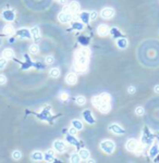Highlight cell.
I'll list each match as a JSON object with an SVG mask.
<instances>
[{
	"mask_svg": "<svg viewBox=\"0 0 159 163\" xmlns=\"http://www.w3.org/2000/svg\"><path fill=\"white\" fill-rule=\"evenodd\" d=\"M114 148H116V145L111 139H105L100 142V149L103 150L105 153L111 154L114 151Z\"/></svg>",
	"mask_w": 159,
	"mask_h": 163,
	"instance_id": "6da1fadb",
	"label": "cell"
},
{
	"mask_svg": "<svg viewBox=\"0 0 159 163\" xmlns=\"http://www.w3.org/2000/svg\"><path fill=\"white\" fill-rule=\"evenodd\" d=\"M72 18H73L72 13L67 12V11H62V12H60L59 15H58V20H59V22L62 23V24H65V23L71 22V21H72Z\"/></svg>",
	"mask_w": 159,
	"mask_h": 163,
	"instance_id": "7a4b0ae2",
	"label": "cell"
},
{
	"mask_svg": "<svg viewBox=\"0 0 159 163\" xmlns=\"http://www.w3.org/2000/svg\"><path fill=\"white\" fill-rule=\"evenodd\" d=\"M114 15V10L112 8H105V9H103L100 11V16L103 18H106V20L111 18Z\"/></svg>",
	"mask_w": 159,
	"mask_h": 163,
	"instance_id": "3957f363",
	"label": "cell"
},
{
	"mask_svg": "<svg viewBox=\"0 0 159 163\" xmlns=\"http://www.w3.org/2000/svg\"><path fill=\"white\" fill-rule=\"evenodd\" d=\"M109 131H112L114 134H117V135H123L125 131L123 129L122 127L120 126L119 124H116V123H112L111 125L109 126Z\"/></svg>",
	"mask_w": 159,
	"mask_h": 163,
	"instance_id": "277c9868",
	"label": "cell"
},
{
	"mask_svg": "<svg viewBox=\"0 0 159 163\" xmlns=\"http://www.w3.org/2000/svg\"><path fill=\"white\" fill-rule=\"evenodd\" d=\"M2 18L5 21H8V22H11L15 18V13H14L13 10H5L2 12Z\"/></svg>",
	"mask_w": 159,
	"mask_h": 163,
	"instance_id": "5b68a950",
	"label": "cell"
},
{
	"mask_svg": "<svg viewBox=\"0 0 159 163\" xmlns=\"http://www.w3.org/2000/svg\"><path fill=\"white\" fill-rule=\"evenodd\" d=\"M137 145H138V142H137L136 139H129L127 142V145H125V148H127V151H130V152H133V151H135L137 148Z\"/></svg>",
	"mask_w": 159,
	"mask_h": 163,
	"instance_id": "8992f818",
	"label": "cell"
},
{
	"mask_svg": "<svg viewBox=\"0 0 159 163\" xmlns=\"http://www.w3.org/2000/svg\"><path fill=\"white\" fill-rule=\"evenodd\" d=\"M110 29L109 27H108V25H106V24H101V25H99V26L97 27V34L99 35V36H107L108 34H109Z\"/></svg>",
	"mask_w": 159,
	"mask_h": 163,
	"instance_id": "52a82bcc",
	"label": "cell"
},
{
	"mask_svg": "<svg viewBox=\"0 0 159 163\" xmlns=\"http://www.w3.org/2000/svg\"><path fill=\"white\" fill-rule=\"evenodd\" d=\"M54 149L57 152L62 153V152H64V150H65V144L62 140H56L54 142Z\"/></svg>",
	"mask_w": 159,
	"mask_h": 163,
	"instance_id": "ba28073f",
	"label": "cell"
},
{
	"mask_svg": "<svg viewBox=\"0 0 159 163\" xmlns=\"http://www.w3.org/2000/svg\"><path fill=\"white\" fill-rule=\"evenodd\" d=\"M77 82V76L75 73H69L67 77H65V83L68 84V85H74V84H76Z\"/></svg>",
	"mask_w": 159,
	"mask_h": 163,
	"instance_id": "9c48e42d",
	"label": "cell"
},
{
	"mask_svg": "<svg viewBox=\"0 0 159 163\" xmlns=\"http://www.w3.org/2000/svg\"><path fill=\"white\" fill-rule=\"evenodd\" d=\"M83 118L84 120L86 121L88 124H94L95 123V118H93V114L89 110H85L84 112H83Z\"/></svg>",
	"mask_w": 159,
	"mask_h": 163,
	"instance_id": "30bf717a",
	"label": "cell"
},
{
	"mask_svg": "<svg viewBox=\"0 0 159 163\" xmlns=\"http://www.w3.org/2000/svg\"><path fill=\"white\" fill-rule=\"evenodd\" d=\"M67 8H68L69 12L73 14V13H76L77 11L80 10V5H78L77 1H72V2H70V5Z\"/></svg>",
	"mask_w": 159,
	"mask_h": 163,
	"instance_id": "8fae6325",
	"label": "cell"
},
{
	"mask_svg": "<svg viewBox=\"0 0 159 163\" xmlns=\"http://www.w3.org/2000/svg\"><path fill=\"white\" fill-rule=\"evenodd\" d=\"M17 34H18L20 37H22V38H31V37H32V34H31V32H30V31H28V29H25V28H22V29L18 31V32H17Z\"/></svg>",
	"mask_w": 159,
	"mask_h": 163,
	"instance_id": "7c38bea8",
	"label": "cell"
},
{
	"mask_svg": "<svg viewBox=\"0 0 159 163\" xmlns=\"http://www.w3.org/2000/svg\"><path fill=\"white\" fill-rule=\"evenodd\" d=\"M31 159H32L33 161H41L44 159V154L41 153V151H34L31 154Z\"/></svg>",
	"mask_w": 159,
	"mask_h": 163,
	"instance_id": "4fadbf2b",
	"label": "cell"
},
{
	"mask_svg": "<svg viewBox=\"0 0 159 163\" xmlns=\"http://www.w3.org/2000/svg\"><path fill=\"white\" fill-rule=\"evenodd\" d=\"M117 47L120 49H125L127 47V40L125 38H118L117 39Z\"/></svg>",
	"mask_w": 159,
	"mask_h": 163,
	"instance_id": "5bb4252c",
	"label": "cell"
},
{
	"mask_svg": "<svg viewBox=\"0 0 159 163\" xmlns=\"http://www.w3.org/2000/svg\"><path fill=\"white\" fill-rule=\"evenodd\" d=\"M98 109H99V111L101 112V113H108V112L110 111V103L101 102V104L98 107Z\"/></svg>",
	"mask_w": 159,
	"mask_h": 163,
	"instance_id": "9a60e30c",
	"label": "cell"
},
{
	"mask_svg": "<svg viewBox=\"0 0 159 163\" xmlns=\"http://www.w3.org/2000/svg\"><path fill=\"white\" fill-rule=\"evenodd\" d=\"M44 159H45L47 162H51V161H54V159H55L54 150H48V151L44 154Z\"/></svg>",
	"mask_w": 159,
	"mask_h": 163,
	"instance_id": "2e32d148",
	"label": "cell"
},
{
	"mask_svg": "<svg viewBox=\"0 0 159 163\" xmlns=\"http://www.w3.org/2000/svg\"><path fill=\"white\" fill-rule=\"evenodd\" d=\"M78 154H80V157H81L82 160H87V159H89V155H91L89 151L87 149H85V148H83V149L80 150V151H78Z\"/></svg>",
	"mask_w": 159,
	"mask_h": 163,
	"instance_id": "e0dca14e",
	"label": "cell"
},
{
	"mask_svg": "<svg viewBox=\"0 0 159 163\" xmlns=\"http://www.w3.org/2000/svg\"><path fill=\"white\" fill-rule=\"evenodd\" d=\"M3 33H5L6 35H8V36H11V35H13L15 31H14V28L12 25H6L3 27Z\"/></svg>",
	"mask_w": 159,
	"mask_h": 163,
	"instance_id": "ac0fdd59",
	"label": "cell"
},
{
	"mask_svg": "<svg viewBox=\"0 0 159 163\" xmlns=\"http://www.w3.org/2000/svg\"><path fill=\"white\" fill-rule=\"evenodd\" d=\"M2 54H3V57H5V59H12L14 57V51L12 49H5L3 50V52H2Z\"/></svg>",
	"mask_w": 159,
	"mask_h": 163,
	"instance_id": "d6986e66",
	"label": "cell"
},
{
	"mask_svg": "<svg viewBox=\"0 0 159 163\" xmlns=\"http://www.w3.org/2000/svg\"><path fill=\"white\" fill-rule=\"evenodd\" d=\"M71 26H72V28L76 29V31H82L83 28H84V25H83V23L76 22V21H74V22L71 23Z\"/></svg>",
	"mask_w": 159,
	"mask_h": 163,
	"instance_id": "ffe728a7",
	"label": "cell"
},
{
	"mask_svg": "<svg viewBox=\"0 0 159 163\" xmlns=\"http://www.w3.org/2000/svg\"><path fill=\"white\" fill-rule=\"evenodd\" d=\"M31 34H32V36L35 39H39V37H41V33H39V29H38L37 26L33 27L32 29H31Z\"/></svg>",
	"mask_w": 159,
	"mask_h": 163,
	"instance_id": "44dd1931",
	"label": "cell"
},
{
	"mask_svg": "<svg viewBox=\"0 0 159 163\" xmlns=\"http://www.w3.org/2000/svg\"><path fill=\"white\" fill-rule=\"evenodd\" d=\"M49 75L51 77H54V78H57V77L60 76V70L58 68H54L50 70L49 72Z\"/></svg>",
	"mask_w": 159,
	"mask_h": 163,
	"instance_id": "7402d4cb",
	"label": "cell"
},
{
	"mask_svg": "<svg viewBox=\"0 0 159 163\" xmlns=\"http://www.w3.org/2000/svg\"><path fill=\"white\" fill-rule=\"evenodd\" d=\"M92 103L94 107L96 108H98L100 104H101V99H100V96H95V97H93V99H92Z\"/></svg>",
	"mask_w": 159,
	"mask_h": 163,
	"instance_id": "603a6c76",
	"label": "cell"
},
{
	"mask_svg": "<svg viewBox=\"0 0 159 163\" xmlns=\"http://www.w3.org/2000/svg\"><path fill=\"white\" fill-rule=\"evenodd\" d=\"M72 125L73 127H75L77 131H80V129H82L83 128V124L81 121H78V120H73L72 121Z\"/></svg>",
	"mask_w": 159,
	"mask_h": 163,
	"instance_id": "cb8c5ba5",
	"label": "cell"
},
{
	"mask_svg": "<svg viewBox=\"0 0 159 163\" xmlns=\"http://www.w3.org/2000/svg\"><path fill=\"white\" fill-rule=\"evenodd\" d=\"M100 99H101V102H107V103H110V96L107 94V92H104L100 95Z\"/></svg>",
	"mask_w": 159,
	"mask_h": 163,
	"instance_id": "d4e9b609",
	"label": "cell"
},
{
	"mask_svg": "<svg viewBox=\"0 0 159 163\" xmlns=\"http://www.w3.org/2000/svg\"><path fill=\"white\" fill-rule=\"evenodd\" d=\"M65 138H67V140H68L71 145H77V139L75 137H73V135H71V134H70V135H67Z\"/></svg>",
	"mask_w": 159,
	"mask_h": 163,
	"instance_id": "484cf974",
	"label": "cell"
},
{
	"mask_svg": "<svg viewBox=\"0 0 159 163\" xmlns=\"http://www.w3.org/2000/svg\"><path fill=\"white\" fill-rule=\"evenodd\" d=\"M76 103L78 105H84V104L86 103V98L84 96H78L76 98Z\"/></svg>",
	"mask_w": 159,
	"mask_h": 163,
	"instance_id": "4316f807",
	"label": "cell"
},
{
	"mask_svg": "<svg viewBox=\"0 0 159 163\" xmlns=\"http://www.w3.org/2000/svg\"><path fill=\"white\" fill-rule=\"evenodd\" d=\"M81 161V157L78 153H72L71 154V162L77 163Z\"/></svg>",
	"mask_w": 159,
	"mask_h": 163,
	"instance_id": "83f0119b",
	"label": "cell"
},
{
	"mask_svg": "<svg viewBox=\"0 0 159 163\" xmlns=\"http://www.w3.org/2000/svg\"><path fill=\"white\" fill-rule=\"evenodd\" d=\"M81 18L84 23H88L89 21V13L88 12H82L81 13Z\"/></svg>",
	"mask_w": 159,
	"mask_h": 163,
	"instance_id": "f1b7e54d",
	"label": "cell"
},
{
	"mask_svg": "<svg viewBox=\"0 0 159 163\" xmlns=\"http://www.w3.org/2000/svg\"><path fill=\"white\" fill-rule=\"evenodd\" d=\"M30 52L32 54H36L39 52V48H38V46L37 45H32L30 47Z\"/></svg>",
	"mask_w": 159,
	"mask_h": 163,
	"instance_id": "f546056e",
	"label": "cell"
},
{
	"mask_svg": "<svg viewBox=\"0 0 159 163\" xmlns=\"http://www.w3.org/2000/svg\"><path fill=\"white\" fill-rule=\"evenodd\" d=\"M144 113H145V110H144V108H143V107H137V108L135 109V114H136V115H138V116L144 115Z\"/></svg>",
	"mask_w": 159,
	"mask_h": 163,
	"instance_id": "4dcf8cb0",
	"label": "cell"
},
{
	"mask_svg": "<svg viewBox=\"0 0 159 163\" xmlns=\"http://www.w3.org/2000/svg\"><path fill=\"white\" fill-rule=\"evenodd\" d=\"M21 157H22V153H21L19 150H15V151H13V153H12V158H13L14 160H20V159H21Z\"/></svg>",
	"mask_w": 159,
	"mask_h": 163,
	"instance_id": "1f68e13d",
	"label": "cell"
},
{
	"mask_svg": "<svg viewBox=\"0 0 159 163\" xmlns=\"http://www.w3.org/2000/svg\"><path fill=\"white\" fill-rule=\"evenodd\" d=\"M156 153H158V146H157V145H154V146H153V148L150 149L149 154H150V157H154V155H155Z\"/></svg>",
	"mask_w": 159,
	"mask_h": 163,
	"instance_id": "d6a6232c",
	"label": "cell"
},
{
	"mask_svg": "<svg viewBox=\"0 0 159 163\" xmlns=\"http://www.w3.org/2000/svg\"><path fill=\"white\" fill-rule=\"evenodd\" d=\"M46 63L47 64H52L55 62V58L52 57V55H48V57H46Z\"/></svg>",
	"mask_w": 159,
	"mask_h": 163,
	"instance_id": "836d02e7",
	"label": "cell"
},
{
	"mask_svg": "<svg viewBox=\"0 0 159 163\" xmlns=\"http://www.w3.org/2000/svg\"><path fill=\"white\" fill-rule=\"evenodd\" d=\"M97 15H98V13H97L96 11H91V13H89V20H91V21H95L96 18H97Z\"/></svg>",
	"mask_w": 159,
	"mask_h": 163,
	"instance_id": "e575fe53",
	"label": "cell"
},
{
	"mask_svg": "<svg viewBox=\"0 0 159 163\" xmlns=\"http://www.w3.org/2000/svg\"><path fill=\"white\" fill-rule=\"evenodd\" d=\"M68 98H69L68 92H61V94H60V99L62 100V101H65V100H68Z\"/></svg>",
	"mask_w": 159,
	"mask_h": 163,
	"instance_id": "d590c367",
	"label": "cell"
},
{
	"mask_svg": "<svg viewBox=\"0 0 159 163\" xmlns=\"http://www.w3.org/2000/svg\"><path fill=\"white\" fill-rule=\"evenodd\" d=\"M6 65H7V60H6V59H0V68H6Z\"/></svg>",
	"mask_w": 159,
	"mask_h": 163,
	"instance_id": "8d00e7d4",
	"label": "cell"
},
{
	"mask_svg": "<svg viewBox=\"0 0 159 163\" xmlns=\"http://www.w3.org/2000/svg\"><path fill=\"white\" fill-rule=\"evenodd\" d=\"M7 82V77L5 75H0V85H3Z\"/></svg>",
	"mask_w": 159,
	"mask_h": 163,
	"instance_id": "74e56055",
	"label": "cell"
},
{
	"mask_svg": "<svg viewBox=\"0 0 159 163\" xmlns=\"http://www.w3.org/2000/svg\"><path fill=\"white\" fill-rule=\"evenodd\" d=\"M76 131H77V129L75 128V127H71L70 129H69V134H71V135H75L76 134Z\"/></svg>",
	"mask_w": 159,
	"mask_h": 163,
	"instance_id": "f35d334b",
	"label": "cell"
},
{
	"mask_svg": "<svg viewBox=\"0 0 159 163\" xmlns=\"http://www.w3.org/2000/svg\"><path fill=\"white\" fill-rule=\"evenodd\" d=\"M127 91H129V94H135L136 89H135V87L134 86H130L129 88H127Z\"/></svg>",
	"mask_w": 159,
	"mask_h": 163,
	"instance_id": "ab89813d",
	"label": "cell"
},
{
	"mask_svg": "<svg viewBox=\"0 0 159 163\" xmlns=\"http://www.w3.org/2000/svg\"><path fill=\"white\" fill-rule=\"evenodd\" d=\"M154 90L156 94H159V85H156V86L154 87Z\"/></svg>",
	"mask_w": 159,
	"mask_h": 163,
	"instance_id": "60d3db41",
	"label": "cell"
},
{
	"mask_svg": "<svg viewBox=\"0 0 159 163\" xmlns=\"http://www.w3.org/2000/svg\"><path fill=\"white\" fill-rule=\"evenodd\" d=\"M57 1H58L59 3H62V5H63V3H65V2H67V0H57Z\"/></svg>",
	"mask_w": 159,
	"mask_h": 163,
	"instance_id": "b9f144b4",
	"label": "cell"
},
{
	"mask_svg": "<svg viewBox=\"0 0 159 163\" xmlns=\"http://www.w3.org/2000/svg\"><path fill=\"white\" fill-rule=\"evenodd\" d=\"M0 42H1V41H0Z\"/></svg>",
	"mask_w": 159,
	"mask_h": 163,
	"instance_id": "7bdbcfd3",
	"label": "cell"
}]
</instances>
